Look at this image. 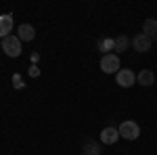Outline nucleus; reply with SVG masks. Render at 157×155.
I'll return each instance as SVG.
<instances>
[{
    "label": "nucleus",
    "mask_w": 157,
    "mask_h": 155,
    "mask_svg": "<svg viewBox=\"0 0 157 155\" xmlns=\"http://www.w3.org/2000/svg\"><path fill=\"white\" fill-rule=\"evenodd\" d=\"M120 130V136L121 138H126V141H136L138 136H140V126L134 122V119H126V122H121V126L117 128Z\"/></svg>",
    "instance_id": "f257e3e1"
},
{
    "label": "nucleus",
    "mask_w": 157,
    "mask_h": 155,
    "mask_svg": "<svg viewBox=\"0 0 157 155\" xmlns=\"http://www.w3.org/2000/svg\"><path fill=\"white\" fill-rule=\"evenodd\" d=\"M0 46H2V50H4L9 57H13V59L21 55V40H19L17 36H6V38H2V44H0Z\"/></svg>",
    "instance_id": "f03ea898"
},
{
    "label": "nucleus",
    "mask_w": 157,
    "mask_h": 155,
    "mask_svg": "<svg viewBox=\"0 0 157 155\" xmlns=\"http://www.w3.org/2000/svg\"><path fill=\"white\" fill-rule=\"evenodd\" d=\"M101 72L103 73H117L120 72V57L115 52L103 55V59H101Z\"/></svg>",
    "instance_id": "7ed1b4c3"
},
{
    "label": "nucleus",
    "mask_w": 157,
    "mask_h": 155,
    "mask_svg": "<svg viewBox=\"0 0 157 155\" xmlns=\"http://www.w3.org/2000/svg\"><path fill=\"white\" fill-rule=\"evenodd\" d=\"M115 80L120 84L121 88H132L134 84H136V73L132 69H120V72L115 73Z\"/></svg>",
    "instance_id": "20e7f679"
},
{
    "label": "nucleus",
    "mask_w": 157,
    "mask_h": 155,
    "mask_svg": "<svg viewBox=\"0 0 157 155\" xmlns=\"http://www.w3.org/2000/svg\"><path fill=\"white\" fill-rule=\"evenodd\" d=\"M120 130L117 128H113V126H107V128H103L101 130V143L103 145H115L120 141Z\"/></svg>",
    "instance_id": "39448f33"
},
{
    "label": "nucleus",
    "mask_w": 157,
    "mask_h": 155,
    "mask_svg": "<svg viewBox=\"0 0 157 155\" xmlns=\"http://www.w3.org/2000/svg\"><path fill=\"white\" fill-rule=\"evenodd\" d=\"M151 44H153V40L147 38L145 34H136V36L132 38V46H134V50H138V52H149V50H151Z\"/></svg>",
    "instance_id": "423d86ee"
},
{
    "label": "nucleus",
    "mask_w": 157,
    "mask_h": 155,
    "mask_svg": "<svg viewBox=\"0 0 157 155\" xmlns=\"http://www.w3.org/2000/svg\"><path fill=\"white\" fill-rule=\"evenodd\" d=\"M17 38H19L21 42H32V40L36 38V29H34V25H29V23L19 25V34H17Z\"/></svg>",
    "instance_id": "0eeeda50"
},
{
    "label": "nucleus",
    "mask_w": 157,
    "mask_h": 155,
    "mask_svg": "<svg viewBox=\"0 0 157 155\" xmlns=\"http://www.w3.org/2000/svg\"><path fill=\"white\" fill-rule=\"evenodd\" d=\"M11 29H13V15H0V38H6L11 36Z\"/></svg>",
    "instance_id": "6e6552de"
},
{
    "label": "nucleus",
    "mask_w": 157,
    "mask_h": 155,
    "mask_svg": "<svg viewBox=\"0 0 157 155\" xmlns=\"http://www.w3.org/2000/svg\"><path fill=\"white\" fill-rule=\"evenodd\" d=\"M136 82L140 86H151V84H155V73L151 69H140L136 73Z\"/></svg>",
    "instance_id": "1a4fd4ad"
},
{
    "label": "nucleus",
    "mask_w": 157,
    "mask_h": 155,
    "mask_svg": "<svg viewBox=\"0 0 157 155\" xmlns=\"http://www.w3.org/2000/svg\"><path fill=\"white\" fill-rule=\"evenodd\" d=\"M143 34L151 40H157V19H147L143 23Z\"/></svg>",
    "instance_id": "9d476101"
},
{
    "label": "nucleus",
    "mask_w": 157,
    "mask_h": 155,
    "mask_svg": "<svg viewBox=\"0 0 157 155\" xmlns=\"http://www.w3.org/2000/svg\"><path fill=\"white\" fill-rule=\"evenodd\" d=\"M97 46H98L101 52L109 55V50H113V48H115V38H103V40H98Z\"/></svg>",
    "instance_id": "9b49d317"
},
{
    "label": "nucleus",
    "mask_w": 157,
    "mask_h": 155,
    "mask_svg": "<svg viewBox=\"0 0 157 155\" xmlns=\"http://www.w3.org/2000/svg\"><path fill=\"white\" fill-rule=\"evenodd\" d=\"M82 153H88V155H101V145L94 143V141H86L84 143V149Z\"/></svg>",
    "instance_id": "f8f14e48"
},
{
    "label": "nucleus",
    "mask_w": 157,
    "mask_h": 155,
    "mask_svg": "<svg viewBox=\"0 0 157 155\" xmlns=\"http://www.w3.org/2000/svg\"><path fill=\"white\" fill-rule=\"evenodd\" d=\"M128 44H130V40L121 34V36L115 38V48H113V50H115V52H124V50L128 48Z\"/></svg>",
    "instance_id": "ddd939ff"
},
{
    "label": "nucleus",
    "mask_w": 157,
    "mask_h": 155,
    "mask_svg": "<svg viewBox=\"0 0 157 155\" xmlns=\"http://www.w3.org/2000/svg\"><path fill=\"white\" fill-rule=\"evenodd\" d=\"M13 86H15L17 90H21V88L25 86V84H23V80H21V76H19V73H15V76H13Z\"/></svg>",
    "instance_id": "4468645a"
},
{
    "label": "nucleus",
    "mask_w": 157,
    "mask_h": 155,
    "mask_svg": "<svg viewBox=\"0 0 157 155\" xmlns=\"http://www.w3.org/2000/svg\"><path fill=\"white\" fill-rule=\"evenodd\" d=\"M29 76H32V78H38V76H40V69H38L36 65H32V67H29Z\"/></svg>",
    "instance_id": "2eb2a0df"
},
{
    "label": "nucleus",
    "mask_w": 157,
    "mask_h": 155,
    "mask_svg": "<svg viewBox=\"0 0 157 155\" xmlns=\"http://www.w3.org/2000/svg\"><path fill=\"white\" fill-rule=\"evenodd\" d=\"M80 155H88V153H80Z\"/></svg>",
    "instance_id": "dca6fc26"
},
{
    "label": "nucleus",
    "mask_w": 157,
    "mask_h": 155,
    "mask_svg": "<svg viewBox=\"0 0 157 155\" xmlns=\"http://www.w3.org/2000/svg\"><path fill=\"white\" fill-rule=\"evenodd\" d=\"M0 44H2V42H0Z\"/></svg>",
    "instance_id": "f3484780"
}]
</instances>
